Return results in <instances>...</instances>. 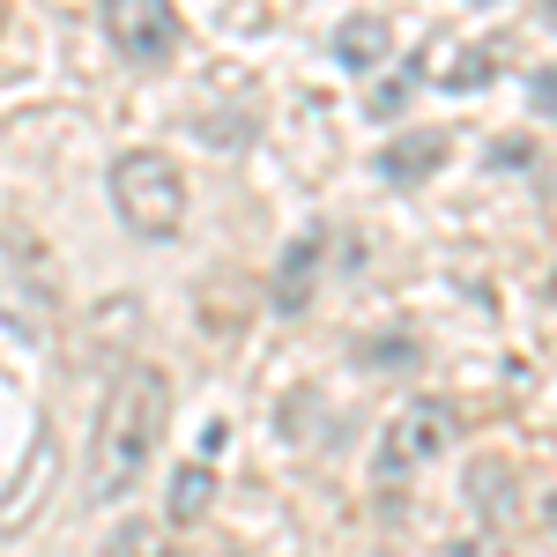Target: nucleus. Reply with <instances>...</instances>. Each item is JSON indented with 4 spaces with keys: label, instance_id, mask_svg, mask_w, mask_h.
<instances>
[{
    "label": "nucleus",
    "instance_id": "9",
    "mask_svg": "<svg viewBox=\"0 0 557 557\" xmlns=\"http://www.w3.org/2000/svg\"><path fill=\"white\" fill-rule=\"evenodd\" d=\"M312 260H320V238H305L298 253L283 260V290H275L283 312H298V305H305V290H312Z\"/></svg>",
    "mask_w": 557,
    "mask_h": 557
},
{
    "label": "nucleus",
    "instance_id": "10",
    "mask_svg": "<svg viewBox=\"0 0 557 557\" xmlns=\"http://www.w3.org/2000/svg\"><path fill=\"white\" fill-rule=\"evenodd\" d=\"M528 104H535V120H557V60H550V67H535V83H528Z\"/></svg>",
    "mask_w": 557,
    "mask_h": 557
},
{
    "label": "nucleus",
    "instance_id": "12",
    "mask_svg": "<svg viewBox=\"0 0 557 557\" xmlns=\"http://www.w3.org/2000/svg\"><path fill=\"white\" fill-rule=\"evenodd\" d=\"M543 528H550V535H557V491H550V498H543Z\"/></svg>",
    "mask_w": 557,
    "mask_h": 557
},
{
    "label": "nucleus",
    "instance_id": "8",
    "mask_svg": "<svg viewBox=\"0 0 557 557\" xmlns=\"http://www.w3.org/2000/svg\"><path fill=\"white\" fill-rule=\"evenodd\" d=\"M209 506H215V469L209 461H186V469L172 475V491H164V520H172V528H194Z\"/></svg>",
    "mask_w": 557,
    "mask_h": 557
},
{
    "label": "nucleus",
    "instance_id": "5",
    "mask_svg": "<svg viewBox=\"0 0 557 557\" xmlns=\"http://www.w3.org/2000/svg\"><path fill=\"white\" fill-rule=\"evenodd\" d=\"M104 38L134 67H164L178 52V8L172 0H104Z\"/></svg>",
    "mask_w": 557,
    "mask_h": 557
},
{
    "label": "nucleus",
    "instance_id": "2",
    "mask_svg": "<svg viewBox=\"0 0 557 557\" xmlns=\"http://www.w3.org/2000/svg\"><path fill=\"white\" fill-rule=\"evenodd\" d=\"M112 209H120V223H127L134 238L164 246L186 223V178H178V164L164 149H127L112 164Z\"/></svg>",
    "mask_w": 557,
    "mask_h": 557
},
{
    "label": "nucleus",
    "instance_id": "7",
    "mask_svg": "<svg viewBox=\"0 0 557 557\" xmlns=\"http://www.w3.org/2000/svg\"><path fill=\"white\" fill-rule=\"evenodd\" d=\"M446 164V134H401V141H386L380 149V178H394V186H417V178H431Z\"/></svg>",
    "mask_w": 557,
    "mask_h": 557
},
{
    "label": "nucleus",
    "instance_id": "1",
    "mask_svg": "<svg viewBox=\"0 0 557 557\" xmlns=\"http://www.w3.org/2000/svg\"><path fill=\"white\" fill-rule=\"evenodd\" d=\"M164 424H172V386H164V372H157V364L120 372V386L104 394L97 438H89V498H97V506L127 498L134 483L149 475L157 446H164Z\"/></svg>",
    "mask_w": 557,
    "mask_h": 557
},
{
    "label": "nucleus",
    "instance_id": "6",
    "mask_svg": "<svg viewBox=\"0 0 557 557\" xmlns=\"http://www.w3.org/2000/svg\"><path fill=\"white\" fill-rule=\"evenodd\" d=\"M335 60H343L357 83L380 75L386 60H394V23H386V15H343V23H335Z\"/></svg>",
    "mask_w": 557,
    "mask_h": 557
},
{
    "label": "nucleus",
    "instance_id": "3",
    "mask_svg": "<svg viewBox=\"0 0 557 557\" xmlns=\"http://www.w3.org/2000/svg\"><path fill=\"white\" fill-rule=\"evenodd\" d=\"M461 446V417H454V401H401L380 431V454H372V469L380 483H409V475H424L431 461H446Z\"/></svg>",
    "mask_w": 557,
    "mask_h": 557
},
{
    "label": "nucleus",
    "instance_id": "11",
    "mask_svg": "<svg viewBox=\"0 0 557 557\" xmlns=\"http://www.w3.org/2000/svg\"><path fill=\"white\" fill-rule=\"evenodd\" d=\"M535 15H543V30L557 38V0H535Z\"/></svg>",
    "mask_w": 557,
    "mask_h": 557
},
{
    "label": "nucleus",
    "instance_id": "4",
    "mask_svg": "<svg viewBox=\"0 0 557 557\" xmlns=\"http://www.w3.org/2000/svg\"><path fill=\"white\" fill-rule=\"evenodd\" d=\"M52 312H60V290H52L45 253L23 231H0V327L15 343H45L52 335Z\"/></svg>",
    "mask_w": 557,
    "mask_h": 557
}]
</instances>
